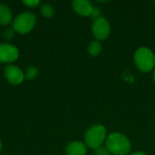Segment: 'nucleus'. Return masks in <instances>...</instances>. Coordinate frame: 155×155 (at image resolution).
I'll list each match as a JSON object with an SVG mask.
<instances>
[{
    "mask_svg": "<svg viewBox=\"0 0 155 155\" xmlns=\"http://www.w3.org/2000/svg\"><path fill=\"white\" fill-rule=\"evenodd\" d=\"M4 74H5V77L6 78V80L14 85L21 84L25 78V74L22 72V70L20 68H18L17 66L11 65V64L5 67Z\"/></svg>",
    "mask_w": 155,
    "mask_h": 155,
    "instance_id": "obj_7",
    "label": "nucleus"
},
{
    "mask_svg": "<svg viewBox=\"0 0 155 155\" xmlns=\"http://www.w3.org/2000/svg\"><path fill=\"white\" fill-rule=\"evenodd\" d=\"M130 155H148L146 154L145 153H143V152H134V153H132Z\"/></svg>",
    "mask_w": 155,
    "mask_h": 155,
    "instance_id": "obj_17",
    "label": "nucleus"
},
{
    "mask_svg": "<svg viewBox=\"0 0 155 155\" xmlns=\"http://www.w3.org/2000/svg\"><path fill=\"white\" fill-rule=\"evenodd\" d=\"M92 32L97 41L105 40L111 34L110 23L103 16L94 19L92 24Z\"/></svg>",
    "mask_w": 155,
    "mask_h": 155,
    "instance_id": "obj_5",
    "label": "nucleus"
},
{
    "mask_svg": "<svg viewBox=\"0 0 155 155\" xmlns=\"http://www.w3.org/2000/svg\"><path fill=\"white\" fill-rule=\"evenodd\" d=\"M105 146L114 155H128L132 150L129 138L122 133H112L107 135Z\"/></svg>",
    "mask_w": 155,
    "mask_h": 155,
    "instance_id": "obj_1",
    "label": "nucleus"
},
{
    "mask_svg": "<svg viewBox=\"0 0 155 155\" xmlns=\"http://www.w3.org/2000/svg\"><path fill=\"white\" fill-rule=\"evenodd\" d=\"M67 155H85L87 153V146L84 143L80 141H74L66 146Z\"/></svg>",
    "mask_w": 155,
    "mask_h": 155,
    "instance_id": "obj_9",
    "label": "nucleus"
},
{
    "mask_svg": "<svg viewBox=\"0 0 155 155\" xmlns=\"http://www.w3.org/2000/svg\"><path fill=\"white\" fill-rule=\"evenodd\" d=\"M18 49L10 44L0 45V62L11 63L18 58Z\"/></svg>",
    "mask_w": 155,
    "mask_h": 155,
    "instance_id": "obj_6",
    "label": "nucleus"
},
{
    "mask_svg": "<svg viewBox=\"0 0 155 155\" xmlns=\"http://www.w3.org/2000/svg\"><path fill=\"white\" fill-rule=\"evenodd\" d=\"M134 61L137 69L143 73H148L154 70L155 54L148 47L138 48L134 53Z\"/></svg>",
    "mask_w": 155,
    "mask_h": 155,
    "instance_id": "obj_3",
    "label": "nucleus"
},
{
    "mask_svg": "<svg viewBox=\"0 0 155 155\" xmlns=\"http://www.w3.org/2000/svg\"><path fill=\"white\" fill-rule=\"evenodd\" d=\"M12 21V13L6 5L0 4V25H6Z\"/></svg>",
    "mask_w": 155,
    "mask_h": 155,
    "instance_id": "obj_10",
    "label": "nucleus"
},
{
    "mask_svg": "<svg viewBox=\"0 0 155 155\" xmlns=\"http://www.w3.org/2000/svg\"><path fill=\"white\" fill-rule=\"evenodd\" d=\"M37 74H38V70H37V68L36 67H35V66H30V67H28L27 68V70H26V72H25V77H26V79H28V80H33L35 77H36V75H37Z\"/></svg>",
    "mask_w": 155,
    "mask_h": 155,
    "instance_id": "obj_13",
    "label": "nucleus"
},
{
    "mask_svg": "<svg viewBox=\"0 0 155 155\" xmlns=\"http://www.w3.org/2000/svg\"><path fill=\"white\" fill-rule=\"evenodd\" d=\"M1 147H2V144H1V141H0V151H1Z\"/></svg>",
    "mask_w": 155,
    "mask_h": 155,
    "instance_id": "obj_19",
    "label": "nucleus"
},
{
    "mask_svg": "<svg viewBox=\"0 0 155 155\" xmlns=\"http://www.w3.org/2000/svg\"><path fill=\"white\" fill-rule=\"evenodd\" d=\"M94 155H112V153L109 152V150L106 148V146L103 145V146L94 150Z\"/></svg>",
    "mask_w": 155,
    "mask_h": 155,
    "instance_id": "obj_14",
    "label": "nucleus"
},
{
    "mask_svg": "<svg viewBox=\"0 0 155 155\" xmlns=\"http://www.w3.org/2000/svg\"><path fill=\"white\" fill-rule=\"evenodd\" d=\"M36 18L33 13L24 12L15 17L13 24V27L19 34H26L34 28Z\"/></svg>",
    "mask_w": 155,
    "mask_h": 155,
    "instance_id": "obj_4",
    "label": "nucleus"
},
{
    "mask_svg": "<svg viewBox=\"0 0 155 155\" xmlns=\"http://www.w3.org/2000/svg\"><path fill=\"white\" fill-rule=\"evenodd\" d=\"M90 16H91L92 18H94V19H97V18H99V17H101V10H100L98 7H94L93 12H92V14H91Z\"/></svg>",
    "mask_w": 155,
    "mask_h": 155,
    "instance_id": "obj_16",
    "label": "nucleus"
},
{
    "mask_svg": "<svg viewBox=\"0 0 155 155\" xmlns=\"http://www.w3.org/2000/svg\"><path fill=\"white\" fill-rule=\"evenodd\" d=\"M107 138V130L103 124H94L84 134V143L91 149H97L104 145Z\"/></svg>",
    "mask_w": 155,
    "mask_h": 155,
    "instance_id": "obj_2",
    "label": "nucleus"
},
{
    "mask_svg": "<svg viewBox=\"0 0 155 155\" xmlns=\"http://www.w3.org/2000/svg\"><path fill=\"white\" fill-rule=\"evenodd\" d=\"M23 3L28 7H35L36 5L40 4V1L39 0H24Z\"/></svg>",
    "mask_w": 155,
    "mask_h": 155,
    "instance_id": "obj_15",
    "label": "nucleus"
},
{
    "mask_svg": "<svg viewBox=\"0 0 155 155\" xmlns=\"http://www.w3.org/2000/svg\"><path fill=\"white\" fill-rule=\"evenodd\" d=\"M72 7L81 16H90L94 9L92 3L87 0H74L72 2Z\"/></svg>",
    "mask_w": 155,
    "mask_h": 155,
    "instance_id": "obj_8",
    "label": "nucleus"
},
{
    "mask_svg": "<svg viewBox=\"0 0 155 155\" xmlns=\"http://www.w3.org/2000/svg\"><path fill=\"white\" fill-rule=\"evenodd\" d=\"M87 52L90 55L92 56H97L101 54L102 52V45L100 44L99 41L94 40L89 43L88 47H87Z\"/></svg>",
    "mask_w": 155,
    "mask_h": 155,
    "instance_id": "obj_11",
    "label": "nucleus"
},
{
    "mask_svg": "<svg viewBox=\"0 0 155 155\" xmlns=\"http://www.w3.org/2000/svg\"><path fill=\"white\" fill-rule=\"evenodd\" d=\"M153 81H154L155 83V68L154 70H153Z\"/></svg>",
    "mask_w": 155,
    "mask_h": 155,
    "instance_id": "obj_18",
    "label": "nucleus"
},
{
    "mask_svg": "<svg viewBox=\"0 0 155 155\" xmlns=\"http://www.w3.org/2000/svg\"><path fill=\"white\" fill-rule=\"evenodd\" d=\"M42 15L45 17H52L54 15V8L51 5H43L41 7Z\"/></svg>",
    "mask_w": 155,
    "mask_h": 155,
    "instance_id": "obj_12",
    "label": "nucleus"
},
{
    "mask_svg": "<svg viewBox=\"0 0 155 155\" xmlns=\"http://www.w3.org/2000/svg\"><path fill=\"white\" fill-rule=\"evenodd\" d=\"M154 4H155V1H154Z\"/></svg>",
    "mask_w": 155,
    "mask_h": 155,
    "instance_id": "obj_20",
    "label": "nucleus"
}]
</instances>
